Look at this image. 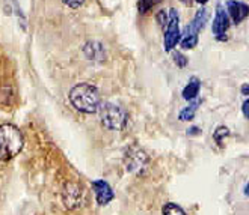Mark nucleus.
<instances>
[{
  "mask_svg": "<svg viewBox=\"0 0 249 215\" xmlns=\"http://www.w3.org/2000/svg\"><path fill=\"white\" fill-rule=\"evenodd\" d=\"M70 103L76 110L82 113H97L101 104V96L98 89L89 83H79L70 91Z\"/></svg>",
  "mask_w": 249,
  "mask_h": 215,
  "instance_id": "obj_1",
  "label": "nucleus"
},
{
  "mask_svg": "<svg viewBox=\"0 0 249 215\" xmlns=\"http://www.w3.org/2000/svg\"><path fill=\"white\" fill-rule=\"evenodd\" d=\"M24 146V137L16 125H0V160L9 161L21 152Z\"/></svg>",
  "mask_w": 249,
  "mask_h": 215,
  "instance_id": "obj_2",
  "label": "nucleus"
},
{
  "mask_svg": "<svg viewBox=\"0 0 249 215\" xmlns=\"http://www.w3.org/2000/svg\"><path fill=\"white\" fill-rule=\"evenodd\" d=\"M98 113H100L101 125H103L105 128H107V130H110V131H120L127 123L125 111L116 104L101 103L100 108H98Z\"/></svg>",
  "mask_w": 249,
  "mask_h": 215,
  "instance_id": "obj_3",
  "label": "nucleus"
},
{
  "mask_svg": "<svg viewBox=\"0 0 249 215\" xmlns=\"http://www.w3.org/2000/svg\"><path fill=\"white\" fill-rule=\"evenodd\" d=\"M207 18H209L207 9H199L195 14L192 23L186 26V29H184L181 36H180L178 44L181 46L183 50H192L194 47H196V44H198V33L202 31V27H204V24H206Z\"/></svg>",
  "mask_w": 249,
  "mask_h": 215,
  "instance_id": "obj_4",
  "label": "nucleus"
},
{
  "mask_svg": "<svg viewBox=\"0 0 249 215\" xmlns=\"http://www.w3.org/2000/svg\"><path fill=\"white\" fill-rule=\"evenodd\" d=\"M180 17L177 9H169V17H168V24H166V31H165V50L166 51H172L177 44L180 42Z\"/></svg>",
  "mask_w": 249,
  "mask_h": 215,
  "instance_id": "obj_5",
  "label": "nucleus"
},
{
  "mask_svg": "<svg viewBox=\"0 0 249 215\" xmlns=\"http://www.w3.org/2000/svg\"><path fill=\"white\" fill-rule=\"evenodd\" d=\"M228 27H230L228 14L225 12L222 5H217V8H216V17H214L213 26H212V32H213L214 38L219 39V41H225L227 39Z\"/></svg>",
  "mask_w": 249,
  "mask_h": 215,
  "instance_id": "obj_6",
  "label": "nucleus"
},
{
  "mask_svg": "<svg viewBox=\"0 0 249 215\" xmlns=\"http://www.w3.org/2000/svg\"><path fill=\"white\" fill-rule=\"evenodd\" d=\"M92 190L95 193V199H97V203L101 205V206H105L107 205L109 202H112L113 200V191L110 188V185L103 181V179H97L92 182Z\"/></svg>",
  "mask_w": 249,
  "mask_h": 215,
  "instance_id": "obj_7",
  "label": "nucleus"
},
{
  "mask_svg": "<svg viewBox=\"0 0 249 215\" xmlns=\"http://www.w3.org/2000/svg\"><path fill=\"white\" fill-rule=\"evenodd\" d=\"M146 161H148V156L146 154L138 148H131L127 155H125V167L128 171H136V170H141Z\"/></svg>",
  "mask_w": 249,
  "mask_h": 215,
  "instance_id": "obj_8",
  "label": "nucleus"
},
{
  "mask_svg": "<svg viewBox=\"0 0 249 215\" xmlns=\"http://www.w3.org/2000/svg\"><path fill=\"white\" fill-rule=\"evenodd\" d=\"M227 11H228V15L231 17V20L236 24L242 23L249 14L248 5H245L242 2H237V0H228V2H227Z\"/></svg>",
  "mask_w": 249,
  "mask_h": 215,
  "instance_id": "obj_9",
  "label": "nucleus"
},
{
  "mask_svg": "<svg viewBox=\"0 0 249 215\" xmlns=\"http://www.w3.org/2000/svg\"><path fill=\"white\" fill-rule=\"evenodd\" d=\"M85 54L91 61H103L105 59V48L98 42H88L85 46Z\"/></svg>",
  "mask_w": 249,
  "mask_h": 215,
  "instance_id": "obj_10",
  "label": "nucleus"
},
{
  "mask_svg": "<svg viewBox=\"0 0 249 215\" xmlns=\"http://www.w3.org/2000/svg\"><path fill=\"white\" fill-rule=\"evenodd\" d=\"M199 89H201V81L196 77H192L186 84V88L183 89V98L187 99V101H192V99L198 96Z\"/></svg>",
  "mask_w": 249,
  "mask_h": 215,
  "instance_id": "obj_11",
  "label": "nucleus"
},
{
  "mask_svg": "<svg viewBox=\"0 0 249 215\" xmlns=\"http://www.w3.org/2000/svg\"><path fill=\"white\" fill-rule=\"evenodd\" d=\"M80 191L76 185H72V191H65L64 193V202L67 205V208H74L79 205V200H80Z\"/></svg>",
  "mask_w": 249,
  "mask_h": 215,
  "instance_id": "obj_12",
  "label": "nucleus"
},
{
  "mask_svg": "<svg viewBox=\"0 0 249 215\" xmlns=\"http://www.w3.org/2000/svg\"><path fill=\"white\" fill-rule=\"evenodd\" d=\"M198 106H199V101H195V103L190 104L189 107H186L184 110H181V113H180V121H192L194 116H195V111H196Z\"/></svg>",
  "mask_w": 249,
  "mask_h": 215,
  "instance_id": "obj_13",
  "label": "nucleus"
},
{
  "mask_svg": "<svg viewBox=\"0 0 249 215\" xmlns=\"http://www.w3.org/2000/svg\"><path fill=\"white\" fill-rule=\"evenodd\" d=\"M162 214L163 215H186V212L178 206V205H175V203H166L162 209Z\"/></svg>",
  "mask_w": 249,
  "mask_h": 215,
  "instance_id": "obj_14",
  "label": "nucleus"
},
{
  "mask_svg": "<svg viewBox=\"0 0 249 215\" xmlns=\"http://www.w3.org/2000/svg\"><path fill=\"white\" fill-rule=\"evenodd\" d=\"M160 0H138V9L141 14L148 12L151 8H154Z\"/></svg>",
  "mask_w": 249,
  "mask_h": 215,
  "instance_id": "obj_15",
  "label": "nucleus"
},
{
  "mask_svg": "<svg viewBox=\"0 0 249 215\" xmlns=\"http://www.w3.org/2000/svg\"><path fill=\"white\" fill-rule=\"evenodd\" d=\"M228 134H230V131H228V128H227V126H217V128H216V131L213 133V138L219 143V145H222L224 138H225Z\"/></svg>",
  "mask_w": 249,
  "mask_h": 215,
  "instance_id": "obj_16",
  "label": "nucleus"
},
{
  "mask_svg": "<svg viewBox=\"0 0 249 215\" xmlns=\"http://www.w3.org/2000/svg\"><path fill=\"white\" fill-rule=\"evenodd\" d=\"M85 0H62V3L67 5L68 8H72V9H77L83 5Z\"/></svg>",
  "mask_w": 249,
  "mask_h": 215,
  "instance_id": "obj_17",
  "label": "nucleus"
},
{
  "mask_svg": "<svg viewBox=\"0 0 249 215\" xmlns=\"http://www.w3.org/2000/svg\"><path fill=\"white\" fill-rule=\"evenodd\" d=\"M157 21L160 23V26H166L168 24V15L165 14V11H160L157 14Z\"/></svg>",
  "mask_w": 249,
  "mask_h": 215,
  "instance_id": "obj_18",
  "label": "nucleus"
},
{
  "mask_svg": "<svg viewBox=\"0 0 249 215\" xmlns=\"http://www.w3.org/2000/svg\"><path fill=\"white\" fill-rule=\"evenodd\" d=\"M175 63H177L178 66H184L186 63H187V59H186V57L181 54V53H177V54H175Z\"/></svg>",
  "mask_w": 249,
  "mask_h": 215,
  "instance_id": "obj_19",
  "label": "nucleus"
},
{
  "mask_svg": "<svg viewBox=\"0 0 249 215\" xmlns=\"http://www.w3.org/2000/svg\"><path fill=\"white\" fill-rule=\"evenodd\" d=\"M195 134H199V130L196 126L194 128H190V130H187V136H195Z\"/></svg>",
  "mask_w": 249,
  "mask_h": 215,
  "instance_id": "obj_20",
  "label": "nucleus"
},
{
  "mask_svg": "<svg viewBox=\"0 0 249 215\" xmlns=\"http://www.w3.org/2000/svg\"><path fill=\"white\" fill-rule=\"evenodd\" d=\"M242 108H243V116L248 118V101L243 103V107H242Z\"/></svg>",
  "mask_w": 249,
  "mask_h": 215,
  "instance_id": "obj_21",
  "label": "nucleus"
},
{
  "mask_svg": "<svg viewBox=\"0 0 249 215\" xmlns=\"http://www.w3.org/2000/svg\"><path fill=\"white\" fill-rule=\"evenodd\" d=\"M248 92H249V89H248V84H243V86H242V93H243L245 96H248Z\"/></svg>",
  "mask_w": 249,
  "mask_h": 215,
  "instance_id": "obj_22",
  "label": "nucleus"
},
{
  "mask_svg": "<svg viewBox=\"0 0 249 215\" xmlns=\"http://www.w3.org/2000/svg\"><path fill=\"white\" fill-rule=\"evenodd\" d=\"M180 2L184 3V5H187V6H189V5H192V0H180Z\"/></svg>",
  "mask_w": 249,
  "mask_h": 215,
  "instance_id": "obj_23",
  "label": "nucleus"
},
{
  "mask_svg": "<svg viewBox=\"0 0 249 215\" xmlns=\"http://www.w3.org/2000/svg\"><path fill=\"white\" fill-rule=\"evenodd\" d=\"M196 2H198V3H201V5H204V3H207L209 0H196Z\"/></svg>",
  "mask_w": 249,
  "mask_h": 215,
  "instance_id": "obj_24",
  "label": "nucleus"
}]
</instances>
